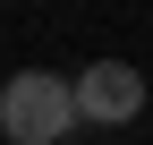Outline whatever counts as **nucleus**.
<instances>
[{
  "mask_svg": "<svg viewBox=\"0 0 153 145\" xmlns=\"http://www.w3.org/2000/svg\"><path fill=\"white\" fill-rule=\"evenodd\" d=\"M76 111L94 120V128H128V120L145 111V77L128 60H94V68H76Z\"/></svg>",
  "mask_w": 153,
  "mask_h": 145,
  "instance_id": "2",
  "label": "nucleus"
},
{
  "mask_svg": "<svg viewBox=\"0 0 153 145\" xmlns=\"http://www.w3.org/2000/svg\"><path fill=\"white\" fill-rule=\"evenodd\" d=\"M85 128L76 111V77H51V68H17L0 85V137L9 145H68Z\"/></svg>",
  "mask_w": 153,
  "mask_h": 145,
  "instance_id": "1",
  "label": "nucleus"
}]
</instances>
